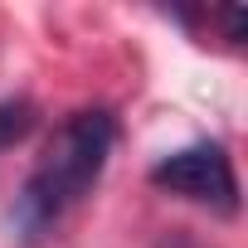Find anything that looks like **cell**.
Wrapping results in <instances>:
<instances>
[{
    "label": "cell",
    "instance_id": "1",
    "mask_svg": "<svg viewBox=\"0 0 248 248\" xmlns=\"http://www.w3.org/2000/svg\"><path fill=\"white\" fill-rule=\"evenodd\" d=\"M117 146V122L102 107L73 112L63 127L49 137L44 156L34 161L25 190H20V229L39 233L54 219H63L107 170V156Z\"/></svg>",
    "mask_w": 248,
    "mask_h": 248
},
{
    "label": "cell",
    "instance_id": "2",
    "mask_svg": "<svg viewBox=\"0 0 248 248\" xmlns=\"http://www.w3.org/2000/svg\"><path fill=\"white\" fill-rule=\"evenodd\" d=\"M151 180L180 200H195V204H214V209H233L238 204V180H233V161L224 156V146L214 141H195V146H180L170 151L166 161L151 166Z\"/></svg>",
    "mask_w": 248,
    "mask_h": 248
},
{
    "label": "cell",
    "instance_id": "3",
    "mask_svg": "<svg viewBox=\"0 0 248 248\" xmlns=\"http://www.w3.org/2000/svg\"><path fill=\"white\" fill-rule=\"evenodd\" d=\"M30 127H34V112H30L25 102H0V146L20 141Z\"/></svg>",
    "mask_w": 248,
    "mask_h": 248
}]
</instances>
